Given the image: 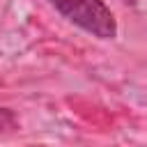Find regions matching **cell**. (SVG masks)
<instances>
[{
  "mask_svg": "<svg viewBox=\"0 0 147 147\" xmlns=\"http://www.w3.org/2000/svg\"><path fill=\"white\" fill-rule=\"evenodd\" d=\"M69 23L78 25L80 30L99 37V39H115L117 37V21L110 7L103 0H48Z\"/></svg>",
  "mask_w": 147,
  "mask_h": 147,
  "instance_id": "cell-1",
  "label": "cell"
},
{
  "mask_svg": "<svg viewBox=\"0 0 147 147\" xmlns=\"http://www.w3.org/2000/svg\"><path fill=\"white\" fill-rule=\"evenodd\" d=\"M16 115L11 113V110H7V108H0V133H7V131H11V129H16Z\"/></svg>",
  "mask_w": 147,
  "mask_h": 147,
  "instance_id": "cell-2",
  "label": "cell"
}]
</instances>
